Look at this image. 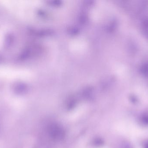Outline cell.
<instances>
[{
	"label": "cell",
	"instance_id": "cell-2",
	"mask_svg": "<svg viewBox=\"0 0 148 148\" xmlns=\"http://www.w3.org/2000/svg\"><path fill=\"white\" fill-rule=\"evenodd\" d=\"M143 148H148V140L146 141L143 143Z\"/></svg>",
	"mask_w": 148,
	"mask_h": 148
},
{
	"label": "cell",
	"instance_id": "cell-1",
	"mask_svg": "<svg viewBox=\"0 0 148 148\" xmlns=\"http://www.w3.org/2000/svg\"><path fill=\"white\" fill-rule=\"evenodd\" d=\"M139 120L143 126L148 127V113L141 114L139 117Z\"/></svg>",
	"mask_w": 148,
	"mask_h": 148
}]
</instances>
